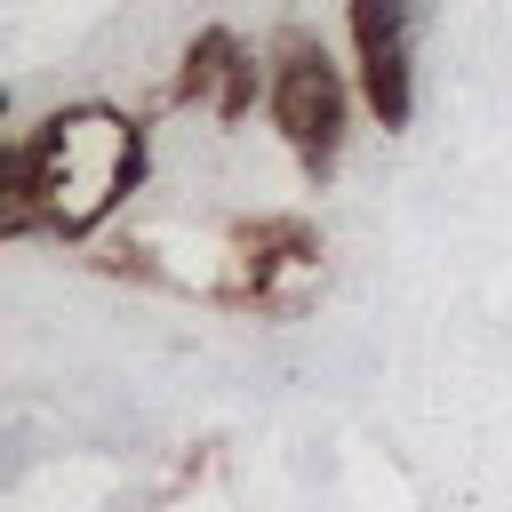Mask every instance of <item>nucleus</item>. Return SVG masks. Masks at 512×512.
Listing matches in <instances>:
<instances>
[{
    "label": "nucleus",
    "mask_w": 512,
    "mask_h": 512,
    "mask_svg": "<svg viewBox=\"0 0 512 512\" xmlns=\"http://www.w3.org/2000/svg\"><path fill=\"white\" fill-rule=\"evenodd\" d=\"M144 184V128L112 104H56L8 144V232L96 240Z\"/></svg>",
    "instance_id": "obj_1"
},
{
    "label": "nucleus",
    "mask_w": 512,
    "mask_h": 512,
    "mask_svg": "<svg viewBox=\"0 0 512 512\" xmlns=\"http://www.w3.org/2000/svg\"><path fill=\"white\" fill-rule=\"evenodd\" d=\"M264 104H272V128L280 144L296 152L304 184H328L336 160H344V120H352V80L344 64L312 40V32H280L272 56H264Z\"/></svg>",
    "instance_id": "obj_2"
},
{
    "label": "nucleus",
    "mask_w": 512,
    "mask_h": 512,
    "mask_svg": "<svg viewBox=\"0 0 512 512\" xmlns=\"http://www.w3.org/2000/svg\"><path fill=\"white\" fill-rule=\"evenodd\" d=\"M352 88L392 136L416 120V0H352Z\"/></svg>",
    "instance_id": "obj_3"
},
{
    "label": "nucleus",
    "mask_w": 512,
    "mask_h": 512,
    "mask_svg": "<svg viewBox=\"0 0 512 512\" xmlns=\"http://www.w3.org/2000/svg\"><path fill=\"white\" fill-rule=\"evenodd\" d=\"M256 88H264V64L240 48V32L208 24V32L184 48V80H176V96H184V104H208L224 128H232V120H248Z\"/></svg>",
    "instance_id": "obj_4"
}]
</instances>
